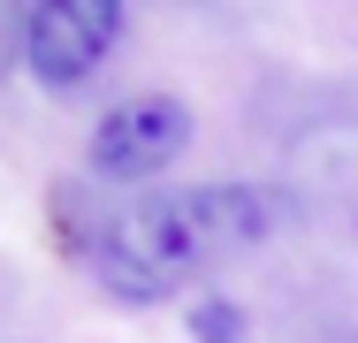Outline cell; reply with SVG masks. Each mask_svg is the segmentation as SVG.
I'll list each match as a JSON object with an SVG mask.
<instances>
[{
	"label": "cell",
	"instance_id": "277c9868",
	"mask_svg": "<svg viewBox=\"0 0 358 343\" xmlns=\"http://www.w3.org/2000/svg\"><path fill=\"white\" fill-rule=\"evenodd\" d=\"M191 336L199 343H244V313H236L229 298H199V305H191Z\"/></svg>",
	"mask_w": 358,
	"mask_h": 343
},
{
	"label": "cell",
	"instance_id": "6da1fadb",
	"mask_svg": "<svg viewBox=\"0 0 358 343\" xmlns=\"http://www.w3.org/2000/svg\"><path fill=\"white\" fill-rule=\"evenodd\" d=\"M275 229H282V206L259 183H236V176L145 191L92 229V274L122 305H160V298L191 290L199 274H214L221 260H244Z\"/></svg>",
	"mask_w": 358,
	"mask_h": 343
},
{
	"label": "cell",
	"instance_id": "3957f363",
	"mask_svg": "<svg viewBox=\"0 0 358 343\" xmlns=\"http://www.w3.org/2000/svg\"><path fill=\"white\" fill-rule=\"evenodd\" d=\"M183 145H191V107L176 92H138V99H122V107L99 115V130H92V176H107V183H152V176H168L183 160Z\"/></svg>",
	"mask_w": 358,
	"mask_h": 343
},
{
	"label": "cell",
	"instance_id": "7a4b0ae2",
	"mask_svg": "<svg viewBox=\"0 0 358 343\" xmlns=\"http://www.w3.org/2000/svg\"><path fill=\"white\" fill-rule=\"evenodd\" d=\"M122 38V8L115 0H38L23 15V69L46 92H84Z\"/></svg>",
	"mask_w": 358,
	"mask_h": 343
}]
</instances>
